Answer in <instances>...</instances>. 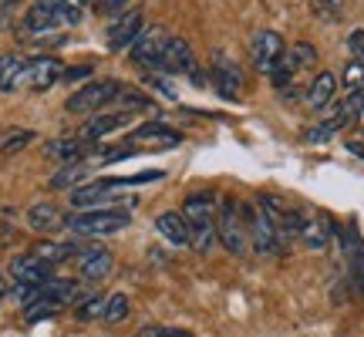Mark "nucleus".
<instances>
[{
  "label": "nucleus",
  "mask_w": 364,
  "mask_h": 337,
  "mask_svg": "<svg viewBox=\"0 0 364 337\" xmlns=\"http://www.w3.org/2000/svg\"><path fill=\"white\" fill-rule=\"evenodd\" d=\"M182 216H186L189 230H193V250L196 253H209L213 243L220 240V233H216V216H220L216 196L213 193H193L186 203H182Z\"/></svg>",
  "instance_id": "f257e3e1"
},
{
  "label": "nucleus",
  "mask_w": 364,
  "mask_h": 337,
  "mask_svg": "<svg viewBox=\"0 0 364 337\" xmlns=\"http://www.w3.org/2000/svg\"><path fill=\"white\" fill-rule=\"evenodd\" d=\"M166 179V172L156 168V172H139V176H125V179H102V182H91V186H78V189H71V206L78 209H91L105 203V199H112V196L125 193V189H135V186H145V182H159Z\"/></svg>",
  "instance_id": "f03ea898"
},
{
  "label": "nucleus",
  "mask_w": 364,
  "mask_h": 337,
  "mask_svg": "<svg viewBox=\"0 0 364 337\" xmlns=\"http://www.w3.org/2000/svg\"><path fill=\"white\" fill-rule=\"evenodd\" d=\"M216 233L220 243L233 257H247L250 253V220H247V206H240L236 199H223L220 216H216Z\"/></svg>",
  "instance_id": "7ed1b4c3"
},
{
  "label": "nucleus",
  "mask_w": 364,
  "mask_h": 337,
  "mask_svg": "<svg viewBox=\"0 0 364 337\" xmlns=\"http://www.w3.org/2000/svg\"><path fill=\"white\" fill-rule=\"evenodd\" d=\"M75 24H81V4H34L24 14L27 34H48V31Z\"/></svg>",
  "instance_id": "20e7f679"
},
{
  "label": "nucleus",
  "mask_w": 364,
  "mask_h": 337,
  "mask_svg": "<svg viewBox=\"0 0 364 337\" xmlns=\"http://www.w3.org/2000/svg\"><path fill=\"white\" fill-rule=\"evenodd\" d=\"M75 300H78V284L75 280H48L38 290V300L24 307V314H27V321L34 324V321H44L51 314L65 311L68 304H75Z\"/></svg>",
  "instance_id": "39448f33"
},
{
  "label": "nucleus",
  "mask_w": 364,
  "mask_h": 337,
  "mask_svg": "<svg viewBox=\"0 0 364 337\" xmlns=\"http://www.w3.org/2000/svg\"><path fill=\"white\" fill-rule=\"evenodd\" d=\"M129 209H88V213H78V216H71L65 223L71 233L78 236H112L118 230H125L129 226Z\"/></svg>",
  "instance_id": "423d86ee"
},
{
  "label": "nucleus",
  "mask_w": 364,
  "mask_h": 337,
  "mask_svg": "<svg viewBox=\"0 0 364 337\" xmlns=\"http://www.w3.org/2000/svg\"><path fill=\"white\" fill-rule=\"evenodd\" d=\"M118 95H122V85L118 81H88L81 91H75L71 98H68V112L71 115H91V112H98L102 105L108 102H118Z\"/></svg>",
  "instance_id": "0eeeda50"
},
{
  "label": "nucleus",
  "mask_w": 364,
  "mask_h": 337,
  "mask_svg": "<svg viewBox=\"0 0 364 337\" xmlns=\"http://www.w3.org/2000/svg\"><path fill=\"white\" fill-rule=\"evenodd\" d=\"M247 220H250V247L257 250L260 257H280L284 253V240L273 230V223L267 220V213L260 206H247Z\"/></svg>",
  "instance_id": "6e6552de"
},
{
  "label": "nucleus",
  "mask_w": 364,
  "mask_h": 337,
  "mask_svg": "<svg viewBox=\"0 0 364 337\" xmlns=\"http://www.w3.org/2000/svg\"><path fill=\"white\" fill-rule=\"evenodd\" d=\"M169 48V34L162 27H145L142 34L135 38V44L129 48V58L139 68H162V54Z\"/></svg>",
  "instance_id": "1a4fd4ad"
},
{
  "label": "nucleus",
  "mask_w": 364,
  "mask_h": 337,
  "mask_svg": "<svg viewBox=\"0 0 364 337\" xmlns=\"http://www.w3.org/2000/svg\"><path fill=\"white\" fill-rule=\"evenodd\" d=\"M284 54H287V44H284V38H280L277 31H257L253 41H250V58H253V68L263 71V75H270Z\"/></svg>",
  "instance_id": "9d476101"
},
{
  "label": "nucleus",
  "mask_w": 364,
  "mask_h": 337,
  "mask_svg": "<svg viewBox=\"0 0 364 337\" xmlns=\"http://www.w3.org/2000/svg\"><path fill=\"white\" fill-rule=\"evenodd\" d=\"M145 31L142 24V11L139 7H132V11L118 14L115 21H108V31H105V38H108V48L112 51H125L135 44V38Z\"/></svg>",
  "instance_id": "9b49d317"
},
{
  "label": "nucleus",
  "mask_w": 364,
  "mask_h": 337,
  "mask_svg": "<svg viewBox=\"0 0 364 337\" xmlns=\"http://www.w3.org/2000/svg\"><path fill=\"white\" fill-rule=\"evenodd\" d=\"M182 135L169 125H162V122H149L142 129H132L129 139H125V149H172V145H179Z\"/></svg>",
  "instance_id": "f8f14e48"
},
{
  "label": "nucleus",
  "mask_w": 364,
  "mask_h": 337,
  "mask_svg": "<svg viewBox=\"0 0 364 337\" xmlns=\"http://www.w3.org/2000/svg\"><path fill=\"white\" fill-rule=\"evenodd\" d=\"M213 85H216V91H220L226 102L240 98V91H243V71H240V65H236L230 54L220 51L213 58Z\"/></svg>",
  "instance_id": "ddd939ff"
},
{
  "label": "nucleus",
  "mask_w": 364,
  "mask_h": 337,
  "mask_svg": "<svg viewBox=\"0 0 364 337\" xmlns=\"http://www.w3.org/2000/svg\"><path fill=\"white\" fill-rule=\"evenodd\" d=\"M65 78V65L58 61V58H31V65H27V88L31 91H48L51 85Z\"/></svg>",
  "instance_id": "4468645a"
},
{
  "label": "nucleus",
  "mask_w": 364,
  "mask_h": 337,
  "mask_svg": "<svg viewBox=\"0 0 364 337\" xmlns=\"http://www.w3.org/2000/svg\"><path fill=\"white\" fill-rule=\"evenodd\" d=\"M81 263H78V270L85 280H91V284H98V280H108L112 277V270H115V257H112V250H105V247H91L81 253Z\"/></svg>",
  "instance_id": "2eb2a0df"
},
{
  "label": "nucleus",
  "mask_w": 364,
  "mask_h": 337,
  "mask_svg": "<svg viewBox=\"0 0 364 337\" xmlns=\"http://www.w3.org/2000/svg\"><path fill=\"white\" fill-rule=\"evenodd\" d=\"M129 122H132V112H102V115H91L88 122H85V129H81V139H85V142H98L105 135L125 129Z\"/></svg>",
  "instance_id": "dca6fc26"
},
{
  "label": "nucleus",
  "mask_w": 364,
  "mask_h": 337,
  "mask_svg": "<svg viewBox=\"0 0 364 337\" xmlns=\"http://www.w3.org/2000/svg\"><path fill=\"white\" fill-rule=\"evenodd\" d=\"M11 273L17 284H27V287H44L48 284V277H51V263H44L41 257H17L11 263Z\"/></svg>",
  "instance_id": "f3484780"
},
{
  "label": "nucleus",
  "mask_w": 364,
  "mask_h": 337,
  "mask_svg": "<svg viewBox=\"0 0 364 337\" xmlns=\"http://www.w3.org/2000/svg\"><path fill=\"white\" fill-rule=\"evenodd\" d=\"M159 71H172V75H196V58L193 48L179 38H169V48L162 54V68Z\"/></svg>",
  "instance_id": "a211bd4d"
},
{
  "label": "nucleus",
  "mask_w": 364,
  "mask_h": 337,
  "mask_svg": "<svg viewBox=\"0 0 364 337\" xmlns=\"http://www.w3.org/2000/svg\"><path fill=\"white\" fill-rule=\"evenodd\" d=\"M27 65H31V58L24 54H4L0 58V91L27 88Z\"/></svg>",
  "instance_id": "6ab92c4d"
},
{
  "label": "nucleus",
  "mask_w": 364,
  "mask_h": 337,
  "mask_svg": "<svg viewBox=\"0 0 364 337\" xmlns=\"http://www.w3.org/2000/svg\"><path fill=\"white\" fill-rule=\"evenodd\" d=\"M156 230L169 240L172 247H193V230H189L182 213H162L156 220Z\"/></svg>",
  "instance_id": "aec40b11"
},
{
  "label": "nucleus",
  "mask_w": 364,
  "mask_h": 337,
  "mask_svg": "<svg viewBox=\"0 0 364 337\" xmlns=\"http://www.w3.org/2000/svg\"><path fill=\"white\" fill-rule=\"evenodd\" d=\"M27 223H31V230H38V233H58L68 220L61 216V209L54 206V203H34V206L27 209Z\"/></svg>",
  "instance_id": "412c9836"
},
{
  "label": "nucleus",
  "mask_w": 364,
  "mask_h": 337,
  "mask_svg": "<svg viewBox=\"0 0 364 337\" xmlns=\"http://www.w3.org/2000/svg\"><path fill=\"white\" fill-rule=\"evenodd\" d=\"M85 152H88V142L85 139H51V142L44 145V156L48 159H58V162H65V166H71V162H81L85 159Z\"/></svg>",
  "instance_id": "4be33fe9"
},
{
  "label": "nucleus",
  "mask_w": 364,
  "mask_h": 337,
  "mask_svg": "<svg viewBox=\"0 0 364 337\" xmlns=\"http://www.w3.org/2000/svg\"><path fill=\"white\" fill-rule=\"evenodd\" d=\"M334 95H338V75H331V71H321L317 78H314L311 91H307V105L311 108H327V105L334 102Z\"/></svg>",
  "instance_id": "5701e85b"
},
{
  "label": "nucleus",
  "mask_w": 364,
  "mask_h": 337,
  "mask_svg": "<svg viewBox=\"0 0 364 337\" xmlns=\"http://www.w3.org/2000/svg\"><path fill=\"white\" fill-rule=\"evenodd\" d=\"M300 240L311 250H324L327 243H331V220H327V216H304Z\"/></svg>",
  "instance_id": "b1692460"
},
{
  "label": "nucleus",
  "mask_w": 364,
  "mask_h": 337,
  "mask_svg": "<svg viewBox=\"0 0 364 337\" xmlns=\"http://www.w3.org/2000/svg\"><path fill=\"white\" fill-rule=\"evenodd\" d=\"M284 58L290 61V68H294V71H304V68L317 65V48H314V44H307V41H300V44H294V48H287Z\"/></svg>",
  "instance_id": "393cba45"
},
{
  "label": "nucleus",
  "mask_w": 364,
  "mask_h": 337,
  "mask_svg": "<svg viewBox=\"0 0 364 337\" xmlns=\"http://www.w3.org/2000/svg\"><path fill=\"white\" fill-rule=\"evenodd\" d=\"M129 311H132V304H129V297L125 294H112V297L105 300V324H122L125 317H129Z\"/></svg>",
  "instance_id": "a878e982"
},
{
  "label": "nucleus",
  "mask_w": 364,
  "mask_h": 337,
  "mask_svg": "<svg viewBox=\"0 0 364 337\" xmlns=\"http://www.w3.org/2000/svg\"><path fill=\"white\" fill-rule=\"evenodd\" d=\"M85 176H88V166H85V162H71V166H65L51 179V189H71V186H78Z\"/></svg>",
  "instance_id": "bb28decb"
},
{
  "label": "nucleus",
  "mask_w": 364,
  "mask_h": 337,
  "mask_svg": "<svg viewBox=\"0 0 364 337\" xmlns=\"http://www.w3.org/2000/svg\"><path fill=\"white\" fill-rule=\"evenodd\" d=\"M341 125H344V118H341L338 112H334V115L327 118V122H321V125H314V129L307 132L304 139H307V142H314V145H321V142H331V139L338 135V129H341Z\"/></svg>",
  "instance_id": "cd10ccee"
},
{
  "label": "nucleus",
  "mask_w": 364,
  "mask_h": 337,
  "mask_svg": "<svg viewBox=\"0 0 364 337\" xmlns=\"http://www.w3.org/2000/svg\"><path fill=\"white\" fill-rule=\"evenodd\" d=\"M118 105L125 108V112H152L156 108V102L152 98H145V95H139V91H129V88H122V95H118Z\"/></svg>",
  "instance_id": "c85d7f7f"
},
{
  "label": "nucleus",
  "mask_w": 364,
  "mask_h": 337,
  "mask_svg": "<svg viewBox=\"0 0 364 337\" xmlns=\"http://www.w3.org/2000/svg\"><path fill=\"white\" fill-rule=\"evenodd\" d=\"M75 317H78V321H102L105 317V300L102 297L81 300L78 307H75Z\"/></svg>",
  "instance_id": "c756f323"
},
{
  "label": "nucleus",
  "mask_w": 364,
  "mask_h": 337,
  "mask_svg": "<svg viewBox=\"0 0 364 337\" xmlns=\"http://www.w3.org/2000/svg\"><path fill=\"white\" fill-rule=\"evenodd\" d=\"M34 142V132H14L11 139H4V142H0V152H4V156H14V152H21V149H27V145Z\"/></svg>",
  "instance_id": "7c9ffc66"
},
{
  "label": "nucleus",
  "mask_w": 364,
  "mask_h": 337,
  "mask_svg": "<svg viewBox=\"0 0 364 337\" xmlns=\"http://www.w3.org/2000/svg\"><path fill=\"white\" fill-rule=\"evenodd\" d=\"M344 85L351 91H361L364 88V61H351L344 68Z\"/></svg>",
  "instance_id": "2f4dec72"
},
{
  "label": "nucleus",
  "mask_w": 364,
  "mask_h": 337,
  "mask_svg": "<svg viewBox=\"0 0 364 337\" xmlns=\"http://www.w3.org/2000/svg\"><path fill=\"white\" fill-rule=\"evenodd\" d=\"M95 7H98V14H105V17H112V21H115L118 14L129 11V0H98Z\"/></svg>",
  "instance_id": "473e14b6"
},
{
  "label": "nucleus",
  "mask_w": 364,
  "mask_h": 337,
  "mask_svg": "<svg viewBox=\"0 0 364 337\" xmlns=\"http://www.w3.org/2000/svg\"><path fill=\"white\" fill-rule=\"evenodd\" d=\"M348 51H351V61H364V31L348 34Z\"/></svg>",
  "instance_id": "72a5a7b5"
},
{
  "label": "nucleus",
  "mask_w": 364,
  "mask_h": 337,
  "mask_svg": "<svg viewBox=\"0 0 364 337\" xmlns=\"http://www.w3.org/2000/svg\"><path fill=\"white\" fill-rule=\"evenodd\" d=\"M139 337H193V334H182V331H166V327H142Z\"/></svg>",
  "instance_id": "f704fd0d"
},
{
  "label": "nucleus",
  "mask_w": 364,
  "mask_h": 337,
  "mask_svg": "<svg viewBox=\"0 0 364 337\" xmlns=\"http://www.w3.org/2000/svg\"><path fill=\"white\" fill-rule=\"evenodd\" d=\"M88 75H91V68H88V65H81V68H68V71H65V78H61V81H85Z\"/></svg>",
  "instance_id": "c9c22d12"
},
{
  "label": "nucleus",
  "mask_w": 364,
  "mask_h": 337,
  "mask_svg": "<svg viewBox=\"0 0 364 337\" xmlns=\"http://www.w3.org/2000/svg\"><path fill=\"white\" fill-rule=\"evenodd\" d=\"M344 4H348V0H317V7H321V11H327V14H338Z\"/></svg>",
  "instance_id": "e433bc0d"
},
{
  "label": "nucleus",
  "mask_w": 364,
  "mask_h": 337,
  "mask_svg": "<svg viewBox=\"0 0 364 337\" xmlns=\"http://www.w3.org/2000/svg\"><path fill=\"white\" fill-rule=\"evenodd\" d=\"M348 149H351V152H358V156L364 159V145H361V142H351V145H348Z\"/></svg>",
  "instance_id": "4c0bfd02"
},
{
  "label": "nucleus",
  "mask_w": 364,
  "mask_h": 337,
  "mask_svg": "<svg viewBox=\"0 0 364 337\" xmlns=\"http://www.w3.org/2000/svg\"><path fill=\"white\" fill-rule=\"evenodd\" d=\"M38 4H81V0H38Z\"/></svg>",
  "instance_id": "58836bf2"
},
{
  "label": "nucleus",
  "mask_w": 364,
  "mask_h": 337,
  "mask_svg": "<svg viewBox=\"0 0 364 337\" xmlns=\"http://www.w3.org/2000/svg\"><path fill=\"white\" fill-rule=\"evenodd\" d=\"M0 294H4V280H0Z\"/></svg>",
  "instance_id": "ea45409f"
}]
</instances>
